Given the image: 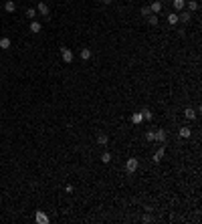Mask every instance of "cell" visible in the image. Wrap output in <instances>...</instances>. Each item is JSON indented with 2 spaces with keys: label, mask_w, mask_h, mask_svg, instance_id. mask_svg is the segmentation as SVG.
Segmentation results:
<instances>
[{
  "label": "cell",
  "mask_w": 202,
  "mask_h": 224,
  "mask_svg": "<svg viewBox=\"0 0 202 224\" xmlns=\"http://www.w3.org/2000/svg\"><path fill=\"white\" fill-rule=\"evenodd\" d=\"M61 59H63V63L71 65V63H73V59H75V55H73V51H71V49H67V46H61Z\"/></svg>",
  "instance_id": "obj_1"
},
{
  "label": "cell",
  "mask_w": 202,
  "mask_h": 224,
  "mask_svg": "<svg viewBox=\"0 0 202 224\" xmlns=\"http://www.w3.org/2000/svg\"><path fill=\"white\" fill-rule=\"evenodd\" d=\"M154 141H158V144L164 145L166 141H168V133H166V129H158V131H154Z\"/></svg>",
  "instance_id": "obj_2"
},
{
  "label": "cell",
  "mask_w": 202,
  "mask_h": 224,
  "mask_svg": "<svg viewBox=\"0 0 202 224\" xmlns=\"http://www.w3.org/2000/svg\"><path fill=\"white\" fill-rule=\"evenodd\" d=\"M137 166H140L137 158H130V160L126 162V172H127V174H134V172L137 170Z\"/></svg>",
  "instance_id": "obj_3"
},
{
  "label": "cell",
  "mask_w": 202,
  "mask_h": 224,
  "mask_svg": "<svg viewBox=\"0 0 202 224\" xmlns=\"http://www.w3.org/2000/svg\"><path fill=\"white\" fill-rule=\"evenodd\" d=\"M34 220H37V224H49V214L42 212V210H37V214H34Z\"/></svg>",
  "instance_id": "obj_4"
},
{
  "label": "cell",
  "mask_w": 202,
  "mask_h": 224,
  "mask_svg": "<svg viewBox=\"0 0 202 224\" xmlns=\"http://www.w3.org/2000/svg\"><path fill=\"white\" fill-rule=\"evenodd\" d=\"M37 12H38L41 16H45V20L51 18V16H49V6H47L45 2H38V4H37Z\"/></svg>",
  "instance_id": "obj_5"
},
{
  "label": "cell",
  "mask_w": 202,
  "mask_h": 224,
  "mask_svg": "<svg viewBox=\"0 0 202 224\" xmlns=\"http://www.w3.org/2000/svg\"><path fill=\"white\" fill-rule=\"evenodd\" d=\"M184 117H186L188 121H192V119L198 117V111H194L192 107H186V109H184Z\"/></svg>",
  "instance_id": "obj_6"
},
{
  "label": "cell",
  "mask_w": 202,
  "mask_h": 224,
  "mask_svg": "<svg viewBox=\"0 0 202 224\" xmlns=\"http://www.w3.org/2000/svg\"><path fill=\"white\" fill-rule=\"evenodd\" d=\"M164 153H166V148H164V145H162V148H158V152L154 153V158H152V160H154V163L162 162V158H164Z\"/></svg>",
  "instance_id": "obj_7"
},
{
  "label": "cell",
  "mask_w": 202,
  "mask_h": 224,
  "mask_svg": "<svg viewBox=\"0 0 202 224\" xmlns=\"http://www.w3.org/2000/svg\"><path fill=\"white\" fill-rule=\"evenodd\" d=\"M198 6H200L198 0H188V2H186V10L188 12H196V10H198Z\"/></svg>",
  "instance_id": "obj_8"
},
{
  "label": "cell",
  "mask_w": 202,
  "mask_h": 224,
  "mask_svg": "<svg viewBox=\"0 0 202 224\" xmlns=\"http://www.w3.org/2000/svg\"><path fill=\"white\" fill-rule=\"evenodd\" d=\"M178 18H180V22H184V24H188V22H190V18H192V12H188V10H184V12H180V14H178Z\"/></svg>",
  "instance_id": "obj_9"
},
{
  "label": "cell",
  "mask_w": 202,
  "mask_h": 224,
  "mask_svg": "<svg viewBox=\"0 0 202 224\" xmlns=\"http://www.w3.org/2000/svg\"><path fill=\"white\" fill-rule=\"evenodd\" d=\"M28 31H31L32 34H38V32L42 31V24H41V22H37V20H32L31 27H28Z\"/></svg>",
  "instance_id": "obj_10"
},
{
  "label": "cell",
  "mask_w": 202,
  "mask_h": 224,
  "mask_svg": "<svg viewBox=\"0 0 202 224\" xmlns=\"http://www.w3.org/2000/svg\"><path fill=\"white\" fill-rule=\"evenodd\" d=\"M109 144V135L107 133H97V145H107Z\"/></svg>",
  "instance_id": "obj_11"
},
{
  "label": "cell",
  "mask_w": 202,
  "mask_h": 224,
  "mask_svg": "<svg viewBox=\"0 0 202 224\" xmlns=\"http://www.w3.org/2000/svg\"><path fill=\"white\" fill-rule=\"evenodd\" d=\"M141 115H144V121H152L154 119V113H152L150 107H144V109H141Z\"/></svg>",
  "instance_id": "obj_12"
},
{
  "label": "cell",
  "mask_w": 202,
  "mask_h": 224,
  "mask_svg": "<svg viewBox=\"0 0 202 224\" xmlns=\"http://www.w3.org/2000/svg\"><path fill=\"white\" fill-rule=\"evenodd\" d=\"M150 10H152V14H160V12H162V2H160V0H156V2H152V6H150Z\"/></svg>",
  "instance_id": "obj_13"
},
{
  "label": "cell",
  "mask_w": 202,
  "mask_h": 224,
  "mask_svg": "<svg viewBox=\"0 0 202 224\" xmlns=\"http://www.w3.org/2000/svg\"><path fill=\"white\" fill-rule=\"evenodd\" d=\"M10 45H12V41H10L8 37H2V38H0V49L6 51V49H10Z\"/></svg>",
  "instance_id": "obj_14"
},
{
  "label": "cell",
  "mask_w": 202,
  "mask_h": 224,
  "mask_svg": "<svg viewBox=\"0 0 202 224\" xmlns=\"http://www.w3.org/2000/svg\"><path fill=\"white\" fill-rule=\"evenodd\" d=\"M190 135H192V129L190 127H180V137H182V139H188Z\"/></svg>",
  "instance_id": "obj_15"
},
{
  "label": "cell",
  "mask_w": 202,
  "mask_h": 224,
  "mask_svg": "<svg viewBox=\"0 0 202 224\" xmlns=\"http://www.w3.org/2000/svg\"><path fill=\"white\" fill-rule=\"evenodd\" d=\"M141 121H144V115H141V111H137V113H134V115H131V123L140 125Z\"/></svg>",
  "instance_id": "obj_16"
},
{
  "label": "cell",
  "mask_w": 202,
  "mask_h": 224,
  "mask_svg": "<svg viewBox=\"0 0 202 224\" xmlns=\"http://www.w3.org/2000/svg\"><path fill=\"white\" fill-rule=\"evenodd\" d=\"M168 22L172 24V27H176V24L180 22V18H178V12H172V14H168Z\"/></svg>",
  "instance_id": "obj_17"
},
{
  "label": "cell",
  "mask_w": 202,
  "mask_h": 224,
  "mask_svg": "<svg viewBox=\"0 0 202 224\" xmlns=\"http://www.w3.org/2000/svg\"><path fill=\"white\" fill-rule=\"evenodd\" d=\"M172 4H174L176 10H184L186 8V0H172Z\"/></svg>",
  "instance_id": "obj_18"
},
{
  "label": "cell",
  "mask_w": 202,
  "mask_h": 224,
  "mask_svg": "<svg viewBox=\"0 0 202 224\" xmlns=\"http://www.w3.org/2000/svg\"><path fill=\"white\" fill-rule=\"evenodd\" d=\"M4 10H6V12H14V10H16L14 0H6V4H4Z\"/></svg>",
  "instance_id": "obj_19"
},
{
  "label": "cell",
  "mask_w": 202,
  "mask_h": 224,
  "mask_svg": "<svg viewBox=\"0 0 202 224\" xmlns=\"http://www.w3.org/2000/svg\"><path fill=\"white\" fill-rule=\"evenodd\" d=\"M148 22H150V27H158L160 16H158V14H150V16H148Z\"/></svg>",
  "instance_id": "obj_20"
},
{
  "label": "cell",
  "mask_w": 202,
  "mask_h": 224,
  "mask_svg": "<svg viewBox=\"0 0 202 224\" xmlns=\"http://www.w3.org/2000/svg\"><path fill=\"white\" fill-rule=\"evenodd\" d=\"M91 57H93L91 49H81V59H83V61H89Z\"/></svg>",
  "instance_id": "obj_21"
},
{
  "label": "cell",
  "mask_w": 202,
  "mask_h": 224,
  "mask_svg": "<svg viewBox=\"0 0 202 224\" xmlns=\"http://www.w3.org/2000/svg\"><path fill=\"white\" fill-rule=\"evenodd\" d=\"M101 162L103 163H111V153L109 152H103L101 153Z\"/></svg>",
  "instance_id": "obj_22"
},
{
  "label": "cell",
  "mask_w": 202,
  "mask_h": 224,
  "mask_svg": "<svg viewBox=\"0 0 202 224\" xmlns=\"http://www.w3.org/2000/svg\"><path fill=\"white\" fill-rule=\"evenodd\" d=\"M27 16H28V20H32L37 16V8H27Z\"/></svg>",
  "instance_id": "obj_23"
},
{
  "label": "cell",
  "mask_w": 202,
  "mask_h": 224,
  "mask_svg": "<svg viewBox=\"0 0 202 224\" xmlns=\"http://www.w3.org/2000/svg\"><path fill=\"white\" fill-rule=\"evenodd\" d=\"M150 14H152L150 6H141V16H150Z\"/></svg>",
  "instance_id": "obj_24"
},
{
  "label": "cell",
  "mask_w": 202,
  "mask_h": 224,
  "mask_svg": "<svg viewBox=\"0 0 202 224\" xmlns=\"http://www.w3.org/2000/svg\"><path fill=\"white\" fill-rule=\"evenodd\" d=\"M141 222L144 224H148V222H152V216H150V212H145L144 216H141Z\"/></svg>",
  "instance_id": "obj_25"
},
{
  "label": "cell",
  "mask_w": 202,
  "mask_h": 224,
  "mask_svg": "<svg viewBox=\"0 0 202 224\" xmlns=\"http://www.w3.org/2000/svg\"><path fill=\"white\" fill-rule=\"evenodd\" d=\"M145 141H154V131H145Z\"/></svg>",
  "instance_id": "obj_26"
},
{
  "label": "cell",
  "mask_w": 202,
  "mask_h": 224,
  "mask_svg": "<svg viewBox=\"0 0 202 224\" xmlns=\"http://www.w3.org/2000/svg\"><path fill=\"white\" fill-rule=\"evenodd\" d=\"M101 2H103V4H111V0H101Z\"/></svg>",
  "instance_id": "obj_27"
},
{
  "label": "cell",
  "mask_w": 202,
  "mask_h": 224,
  "mask_svg": "<svg viewBox=\"0 0 202 224\" xmlns=\"http://www.w3.org/2000/svg\"><path fill=\"white\" fill-rule=\"evenodd\" d=\"M0 14H2V10H0Z\"/></svg>",
  "instance_id": "obj_28"
}]
</instances>
